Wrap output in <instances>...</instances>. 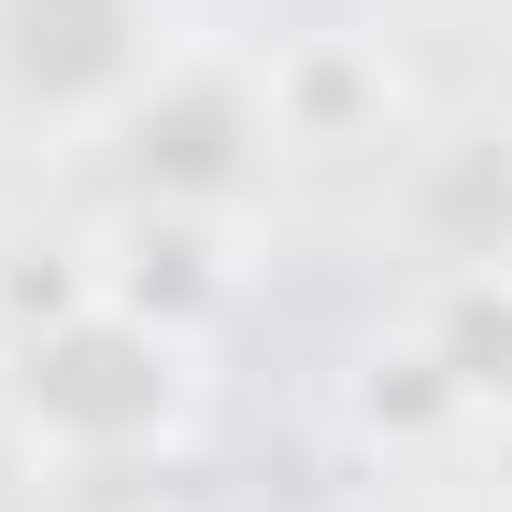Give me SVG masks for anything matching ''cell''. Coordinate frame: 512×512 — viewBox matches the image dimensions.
<instances>
[{"label":"cell","instance_id":"1","mask_svg":"<svg viewBox=\"0 0 512 512\" xmlns=\"http://www.w3.org/2000/svg\"><path fill=\"white\" fill-rule=\"evenodd\" d=\"M0 399H15V441L57 470H157L200 427V328H171L114 285H72V299L15 313Z\"/></svg>","mask_w":512,"mask_h":512},{"label":"cell","instance_id":"2","mask_svg":"<svg viewBox=\"0 0 512 512\" xmlns=\"http://www.w3.org/2000/svg\"><path fill=\"white\" fill-rule=\"evenodd\" d=\"M171 57V0H0V114L57 143H114Z\"/></svg>","mask_w":512,"mask_h":512},{"label":"cell","instance_id":"3","mask_svg":"<svg viewBox=\"0 0 512 512\" xmlns=\"http://www.w3.org/2000/svg\"><path fill=\"white\" fill-rule=\"evenodd\" d=\"M114 143H128V171H143V200H200V214H228L242 171L285 143V128H271V72H228V57L185 43L171 72H157V100L128 114Z\"/></svg>","mask_w":512,"mask_h":512},{"label":"cell","instance_id":"4","mask_svg":"<svg viewBox=\"0 0 512 512\" xmlns=\"http://www.w3.org/2000/svg\"><path fill=\"white\" fill-rule=\"evenodd\" d=\"M413 328L441 342L456 399H470V413H498V399H512V256H470V271H441V299L413 313Z\"/></svg>","mask_w":512,"mask_h":512},{"label":"cell","instance_id":"5","mask_svg":"<svg viewBox=\"0 0 512 512\" xmlns=\"http://www.w3.org/2000/svg\"><path fill=\"white\" fill-rule=\"evenodd\" d=\"M356 413H370V427H456L470 399H456V370H441V342H427V328H399V342L370 356V384H356Z\"/></svg>","mask_w":512,"mask_h":512},{"label":"cell","instance_id":"6","mask_svg":"<svg viewBox=\"0 0 512 512\" xmlns=\"http://www.w3.org/2000/svg\"><path fill=\"white\" fill-rule=\"evenodd\" d=\"M370 512H456V498H370Z\"/></svg>","mask_w":512,"mask_h":512}]
</instances>
